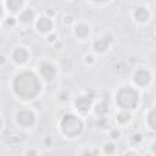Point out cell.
Here are the masks:
<instances>
[{
  "instance_id": "cell-4",
  "label": "cell",
  "mask_w": 156,
  "mask_h": 156,
  "mask_svg": "<svg viewBox=\"0 0 156 156\" xmlns=\"http://www.w3.org/2000/svg\"><path fill=\"white\" fill-rule=\"evenodd\" d=\"M17 121L21 126H32L34 123V115L30 111H21L17 115Z\"/></svg>"
},
{
  "instance_id": "cell-20",
  "label": "cell",
  "mask_w": 156,
  "mask_h": 156,
  "mask_svg": "<svg viewBox=\"0 0 156 156\" xmlns=\"http://www.w3.org/2000/svg\"><path fill=\"white\" fill-rule=\"evenodd\" d=\"M27 156H37V152H35V151H33V150H30V151H28V152H27Z\"/></svg>"
},
{
  "instance_id": "cell-7",
  "label": "cell",
  "mask_w": 156,
  "mask_h": 156,
  "mask_svg": "<svg viewBox=\"0 0 156 156\" xmlns=\"http://www.w3.org/2000/svg\"><path fill=\"white\" fill-rule=\"evenodd\" d=\"M12 57H13V60H15L16 62L22 63V62H24V61L27 60V57H28V52H27L24 49L18 48V49H16V50L13 51Z\"/></svg>"
},
{
  "instance_id": "cell-1",
  "label": "cell",
  "mask_w": 156,
  "mask_h": 156,
  "mask_svg": "<svg viewBox=\"0 0 156 156\" xmlns=\"http://www.w3.org/2000/svg\"><path fill=\"white\" fill-rule=\"evenodd\" d=\"M13 88L17 95L23 99H32L37 96L40 90V84L37 77L30 72H23L15 78Z\"/></svg>"
},
{
  "instance_id": "cell-5",
  "label": "cell",
  "mask_w": 156,
  "mask_h": 156,
  "mask_svg": "<svg viewBox=\"0 0 156 156\" xmlns=\"http://www.w3.org/2000/svg\"><path fill=\"white\" fill-rule=\"evenodd\" d=\"M74 104H76V107H77L79 111L85 112V111L89 110V107H90V105H91V98H89V96L78 98Z\"/></svg>"
},
{
  "instance_id": "cell-26",
  "label": "cell",
  "mask_w": 156,
  "mask_h": 156,
  "mask_svg": "<svg viewBox=\"0 0 156 156\" xmlns=\"http://www.w3.org/2000/svg\"><path fill=\"white\" fill-rule=\"evenodd\" d=\"M84 156H91V155H90L89 152H85V154H84Z\"/></svg>"
},
{
  "instance_id": "cell-14",
  "label": "cell",
  "mask_w": 156,
  "mask_h": 156,
  "mask_svg": "<svg viewBox=\"0 0 156 156\" xmlns=\"http://www.w3.org/2000/svg\"><path fill=\"white\" fill-rule=\"evenodd\" d=\"M33 17H34L33 12H32L30 10H26V11H24V12L21 15L20 20H21L22 22H30V21L33 20Z\"/></svg>"
},
{
  "instance_id": "cell-15",
  "label": "cell",
  "mask_w": 156,
  "mask_h": 156,
  "mask_svg": "<svg viewBox=\"0 0 156 156\" xmlns=\"http://www.w3.org/2000/svg\"><path fill=\"white\" fill-rule=\"evenodd\" d=\"M147 121H149V124L154 129H156V108H154V110L150 111L149 117H147Z\"/></svg>"
},
{
  "instance_id": "cell-2",
  "label": "cell",
  "mask_w": 156,
  "mask_h": 156,
  "mask_svg": "<svg viewBox=\"0 0 156 156\" xmlns=\"http://www.w3.org/2000/svg\"><path fill=\"white\" fill-rule=\"evenodd\" d=\"M117 102L123 108H134L138 104V93L132 88H123L117 94Z\"/></svg>"
},
{
  "instance_id": "cell-13",
  "label": "cell",
  "mask_w": 156,
  "mask_h": 156,
  "mask_svg": "<svg viewBox=\"0 0 156 156\" xmlns=\"http://www.w3.org/2000/svg\"><path fill=\"white\" fill-rule=\"evenodd\" d=\"M7 6L11 11H16L22 6V1L21 0H10V1H7Z\"/></svg>"
},
{
  "instance_id": "cell-9",
  "label": "cell",
  "mask_w": 156,
  "mask_h": 156,
  "mask_svg": "<svg viewBox=\"0 0 156 156\" xmlns=\"http://www.w3.org/2000/svg\"><path fill=\"white\" fill-rule=\"evenodd\" d=\"M37 27H38V29L41 30V32H49V30L52 28V23H51V21H50L49 18L43 17V18H40V20L38 21Z\"/></svg>"
},
{
  "instance_id": "cell-17",
  "label": "cell",
  "mask_w": 156,
  "mask_h": 156,
  "mask_svg": "<svg viewBox=\"0 0 156 156\" xmlns=\"http://www.w3.org/2000/svg\"><path fill=\"white\" fill-rule=\"evenodd\" d=\"M117 119H118V122H121V123H126V122L129 119V113H128V112H122V113H119V115L117 116Z\"/></svg>"
},
{
  "instance_id": "cell-22",
  "label": "cell",
  "mask_w": 156,
  "mask_h": 156,
  "mask_svg": "<svg viewBox=\"0 0 156 156\" xmlns=\"http://www.w3.org/2000/svg\"><path fill=\"white\" fill-rule=\"evenodd\" d=\"M71 21H72V20H71V17H67V18H66V23H69Z\"/></svg>"
},
{
  "instance_id": "cell-10",
  "label": "cell",
  "mask_w": 156,
  "mask_h": 156,
  "mask_svg": "<svg viewBox=\"0 0 156 156\" xmlns=\"http://www.w3.org/2000/svg\"><path fill=\"white\" fill-rule=\"evenodd\" d=\"M134 17H135V20H138V21H140V22H144V21L147 20L149 13H147L146 9H144V7H138V9L135 10V12H134Z\"/></svg>"
},
{
  "instance_id": "cell-12",
  "label": "cell",
  "mask_w": 156,
  "mask_h": 156,
  "mask_svg": "<svg viewBox=\"0 0 156 156\" xmlns=\"http://www.w3.org/2000/svg\"><path fill=\"white\" fill-rule=\"evenodd\" d=\"M76 33H77V35H79V37H87V35L89 34V27L85 26V24H79V26H77V28H76Z\"/></svg>"
},
{
  "instance_id": "cell-16",
  "label": "cell",
  "mask_w": 156,
  "mask_h": 156,
  "mask_svg": "<svg viewBox=\"0 0 156 156\" xmlns=\"http://www.w3.org/2000/svg\"><path fill=\"white\" fill-rule=\"evenodd\" d=\"M106 111H107V102L106 101H102L100 105H98V107H96V112L98 113L104 115Z\"/></svg>"
},
{
  "instance_id": "cell-6",
  "label": "cell",
  "mask_w": 156,
  "mask_h": 156,
  "mask_svg": "<svg viewBox=\"0 0 156 156\" xmlns=\"http://www.w3.org/2000/svg\"><path fill=\"white\" fill-rule=\"evenodd\" d=\"M150 73L147 72V71H145V69H139L136 73H135V76H134V80L138 83V84H140V85H145V84H147L149 82H150Z\"/></svg>"
},
{
  "instance_id": "cell-18",
  "label": "cell",
  "mask_w": 156,
  "mask_h": 156,
  "mask_svg": "<svg viewBox=\"0 0 156 156\" xmlns=\"http://www.w3.org/2000/svg\"><path fill=\"white\" fill-rule=\"evenodd\" d=\"M113 151H115L113 144H106V145H105V152H106V154H112Z\"/></svg>"
},
{
  "instance_id": "cell-23",
  "label": "cell",
  "mask_w": 156,
  "mask_h": 156,
  "mask_svg": "<svg viewBox=\"0 0 156 156\" xmlns=\"http://www.w3.org/2000/svg\"><path fill=\"white\" fill-rule=\"evenodd\" d=\"M126 156H135V154H133V152H128Z\"/></svg>"
},
{
  "instance_id": "cell-8",
  "label": "cell",
  "mask_w": 156,
  "mask_h": 156,
  "mask_svg": "<svg viewBox=\"0 0 156 156\" xmlns=\"http://www.w3.org/2000/svg\"><path fill=\"white\" fill-rule=\"evenodd\" d=\"M41 74L46 78V79H52L55 76V68L50 63H43L41 65Z\"/></svg>"
},
{
  "instance_id": "cell-25",
  "label": "cell",
  "mask_w": 156,
  "mask_h": 156,
  "mask_svg": "<svg viewBox=\"0 0 156 156\" xmlns=\"http://www.w3.org/2000/svg\"><path fill=\"white\" fill-rule=\"evenodd\" d=\"M87 61H89V62H90V61H91V56H88V57H87Z\"/></svg>"
},
{
  "instance_id": "cell-11",
  "label": "cell",
  "mask_w": 156,
  "mask_h": 156,
  "mask_svg": "<svg viewBox=\"0 0 156 156\" xmlns=\"http://www.w3.org/2000/svg\"><path fill=\"white\" fill-rule=\"evenodd\" d=\"M107 46H108V41L106 39H100V40L95 41V44H94V48L98 51H105L107 49Z\"/></svg>"
},
{
  "instance_id": "cell-19",
  "label": "cell",
  "mask_w": 156,
  "mask_h": 156,
  "mask_svg": "<svg viewBox=\"0 0 156 156\" xmlns=\"http://www.w3.org/2000/svg\"><path fill=\"white\" fill-rule=\"evenodd\" d=\"M118 135H119V133H118L117 130H112V132H111V136H112V138H118Z\"/></svg>"
},
{
  "instance_id": "cell-21",
  "label": "cell",
  "mask_w": 156,
  "mask_h": 156,
  "mask_svg": "<svg viewBox=\"0 0 156 156\" xmlns=\"http://www.w3.org/2000/svg\"><path fill=\"white\" fill-rule=\"evenodd\" d=\"M7 24H13V18H9V21H7Z\"/></svg>"
},
{
  "instance_id": "cell-3",
  "label": "cell",
  "mask_w": 156,
  "mask_h": 156,
  "mask_svg": "<svg viewBox=\"0 0 156 156\" xmlns=\"http://www.w3.org/2000/svg\"><path fill=\"white\" fill-rule=\"evenodd\" d=\"M61 127H62V130H63V133L66 135H68V136H76V135H78L82 132L83 123L76 116L67 115V116L63 117V119L61 122Z\"/></svg>"
},
{
  "instance_id": "cell-27",
  "label": "cell",
  "mask_w": 156,
  "mask_h": 156,
  "mask_svg": "<svg viewBox=\"0 0 156 156\" xmlns=\"http://www.w3.org/2000/svg\"><path fill=\"white\" fill-rule=\"evenodd\" d=\"M154 151H155V152H156V144H155V145H154Z\"/></svg>"
},
{
  "instance_id": "cell-24",
  "label": "cell",
  "mask_w": 156,
  "mask_h": 156,
  "mask_svg": "<svg viewBox=\"0 0 156 156\" xmlns=\"http://www.w3.org/2000/svg\"><path fill=\"white\" fill-rule=\"evenodd\" d=\"M54 39H55V37H54V35H51V37H50V39H49V40H50V41H52V40H54Z\"/></svg>"
}]
</instances>
